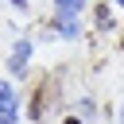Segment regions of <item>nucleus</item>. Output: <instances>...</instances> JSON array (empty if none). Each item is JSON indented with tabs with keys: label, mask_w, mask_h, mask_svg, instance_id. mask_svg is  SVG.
Segmentation results:
<instances>
[{
	"label": "nucleus",
	"mask_w": 124,
	"mask_h": 124,
	"mask_svg": "<svg viewBox=\"0 0 124 124\" xmlns=\"http://www.w3.org/2000/svg\"><path fill=\"white\" fill-rule=\"evenodd\" d=\"M27 62H31V43L19 39V43L12 46V54H8V70H12V74H27Z\"/></svg>",
	"instance_id": "obj_1"
},
{
	"label": "nucleus",
	"mask_w": 124,
	"mask_h": 124,
	"mask_svg": "<svg viewBox=\"0 0 124 124\" xmlns=\"http://www.w3.org/2000/svg\"><path fill=\"white\" fill-rule=\"evenodd\" d=\"M0 124H16V89H12V81L0 85Z\"/></svg>",
	"instance_id": "obj_2"
},
{
	"label": "nucleus",
	"mask_w": 124,
	"mask_h": 124,
	"mask_svg": "<svg viewBox=\"0 0 124 124\" xmlns=\"http://www.w3.org/2000/svg\"><path fill=\"white\" fill-rule=\"evenodd\" d=\"M46 97H54V81H43V89L31 97V120H43V108H46Z\"/></svg>",
	"instance_id": "obj_3"
},
{
	"label": "nucleus",
	"mask_w": 124,
	"mask_h": 124,
	"mask_svg": "<svg viewBox=\"0 0 124 124\" xmlns=\"http://www.w3.org/2000/svg\"><path fill=\"white\" fill-rule=\"evenodd\" d=\"M58 35H62V39H78V35H81L78 19H74V16H58Z\"/></svg>",
	"instance_id": "obj_4"
},
{
	"label": "nucleus",
	"mask_w": 124,
	"mask_h": 124,
	"mask_svg": "<svg viewBox=\"0 0 124 124\" xmlns=\"http://www.w3.org/2000/svg\"><path fill=\"white\" fill-rule=\"evenodd\" d=\"M54 8H58V16H78L85 8V0H54Z\"/></svg>",
	"instance_id": "obj_5"
},
{
	"label": "nucleus",
	"mask_w": 124,
	"mask_h": 124,
	"mask_svg": "<svg viewBox=\"0 0 124 124\" xmlns=\"http://www.w3.org/2000/svg\"><path fill=\"white\" fill-rule=\"evenodd\" d=\"M97 23H101V27H105V31H108V27H112V16H108V8H97Z\"/></svg>",
	"instance_id": "obj_6"
},
{
	"label": "nucleus",
	"mask_w": 124,
	"mask_h": 124,
	"mask_svg": "<svg viewBox=\"0 0 124 124\" xmlns=\"http://www.w3.org/2000/svg\"><path fill=\"white\" fill-rule=\"evenodd\" d=\"M8 4H16V8H27V0H8Z\"/></svg>",
	"instance_id": "obj_7"
},
{
	"label": "nucleus",
	"mask_w": 124,
	"mask_h": 124,
	"mask_svg": "<svg viewBox=\"0 0 124 124\" xmlns=\"http://www.w3.org/2000/svg\"><path fill=\"white\" fill-rule=\"evenodd\" d=\"M66 124H81V120H66Z\"/></svg>",
	"instance_id": "obj_8"
},
{
	"label": "nucleus",
	"mask_w": 124,
	"mask_h": 124,
	"mask_svg": "<svg viewBox=\"0 0 124 124\" xmlns=\"http://www.w3.org/2000/svg\"><path fill=\"white\" fill-rule=\"evenodd\" d=\"M120 124H124V112H120Z\"/></svg>",
	"instance_id": "obj_9"
},
{
	"label": "nucleus",
	"mask_w": 124,
	"mask_h": 124,
	"mask_svg": "<svg viewBox=\"0 0 124 124\" xmlns=\"http://www.w3.org/2000/svg\"><path fill=\"white\" fill-rule=\"evenodd\" d=\"M116 4H120V8H124V0H116Z\"/></svg>",
	"instance_id": "obj_10"
}]
</instances>
